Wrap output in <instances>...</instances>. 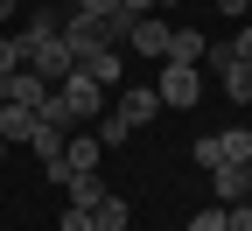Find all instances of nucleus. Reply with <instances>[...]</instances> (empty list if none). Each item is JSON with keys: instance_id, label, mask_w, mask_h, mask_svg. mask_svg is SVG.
<instances>
[{"instance_id": "nucleus-1", "label": "nucleus", "mask_w": 252, "mask_h": 231, "mask_svg": "<svg viewBox=\"0 0 252 231\" xmlns=\"http://www.w3.org/2000/svg\"><path fill=\"white\" fill-rule=\"evenodd\" d=\"M14 49H21V63H28L42 84H63V77L77 70V63H70V49H63V28H28V21H21Z\"/></svg>"}, {"instance_id": "nucleus-2", "label": "nucleus", "mask_w": 252, "mask_h": 231, "mask_svg": "<svg viewBox=\"0 0 252 231\" xmlns=\"http://www.w3.org/2000/svg\"><path fill=\"white\" fill-rule=\"evenodd\" d=\"M154 91H161V105H196V98H203V70H196V63H161Z\"/></svg>"}, {"instance_id": "nucleus-3", "label": "nucleus", "mask_w": 252, "mask_h": 231, "mask_svg": "<svg viewBox=\"0 0 252 231\" xmlns=\"http://www.w3.org/2000/svg\"><path fill=\"white\" fill-rule=\"evenodd\" d=\"M56 98L70 105V119H98V112H105V84H98V77H84V70L63 77V84H56Z\"/></svg>"}, {"instance_id": "nucleus-4", "label": "nucleus", "mask_w": 252, "mask_h": 231, "mask_svg": "<svg viewBox=\"0 0 252 231\" xmlns=\"http://www.w3.org/2000/svg\"><path fill=\"white\" fill-rule=\"evenodd\" d=\"M49 91H56V84H42V77L21 63V70L0 77V105H35V112H42V98H49Z\"/></svg>"}, {"instance_id": "nucleus-5", "label": "nucleus", "mask_w": 252, "mask_h": 231, "mask_svg": "<svg viewBox=\"0 0 252 231\" xmlns=\"http://www.w3.org/2000/svg\"><path fill=\"white\" fill-rule=\"evenodd\" d=\"M126 49H133V56H168V21H161V14H133Z\"/></svg>"}, {"instance_id": "nucleus-6", "label": "nucleus", "mask_w": 252, "mask_h": 231, "mask_svg": "<svg viewBox=\"0 0 252 231\" xmlns=\"http://www.w3.org/2000/svg\"><path fill=\"white\" fill-rule=\"evenodd\" d=\"M112 112H119L126 126H154V112H161V91H154V84H126Z\"/></svg>"}, {"instance_id": "nucleus-7", "label": "nucleus", "mask_w": 252, "mask_h": 231, "mask_svg": "<svg viewBox=\"0 0 252 231\" xmlns=\"http://www.w3.org/2000/svg\"><path fill=\"white\" fill-rule=\"evenodd\" d=\"M42 126V112L35 105H0V140L7 147H28V133Z\"/></svg>"}, {"instance_id": "nucleus-8", "label": "nucleus", "mask_w": 252, "mask_h": 231, "mask_svg": "<svg viewBox=\"0 0 252 231\" xmlns=\"http://www.w3.org/2000/svg\"><path fill=\"white\" fill-rule=\"evenodd\" d=\"M217 168H252V133L245 126H224L217 133Z\"/></svg>"}, {"instance_id": "nucleus-9", "label": "nucleus", "mask_w": 252, "mask_h": 231, "mask_svg": "<svg viewBox=\"0 0 252 231\" xmlns=\"http://www.w3.org/2000/svg\"><path fill=\"white\" fill-rule=\"evenodd\" d=\"M63 140H70V126H56V119H42L35 133H28V147H35L42 168H56V161H63Z\"/></svg>"}, {"instance_id": "nucleus-10", "label": "nucleus", "mask_w": 252, "mask_h": 231, "mask_svg": "<svg viewBox=\"0 0 252 231\" xmlns=\"http://www.w3.org/2000/svg\"><path fill=\"white\" fill-rule=\"evenodd\" d=\"M217 84H224L231 105H252V56H231L224 70H217Z\"/></svg>"}, {"instance_id": "nucleus-11", "label": "nucleus", "mask_w": 252, "mask_h": 231, "mask_svg": "<svg viewBox=\"0 0 252 231\" xmlns=\"http://www.w3.org/2000/svg\"><path fill=\"white\" fill-rule=\"evenodd\" d=\"M203 42H210L203 28H168V56L161 63H203Z\"/></svg>"}, {"instance_id": "nucleus-12", "label": "nucleus", "mask_w": 252, "mask_h": 231, "mask_svg": "<svg viewBox=\"0 0 252 231\" xmlns=\"http://www.w3.org/2000/svg\"><path fill=\"white\" fill-rule=\"evenodd\" d=\"M77 70H84V77H98V84L112 91V84L126 77V56H119V49H98V56H91V63H77Z\"/></svg>"}, {"instance_id": "nucleus-13", "label": "nucleus", "mask_w": 252, "mask_h": 231, "mask_svg": "<svg viewBox=\"0 0 252 231\" xmlns=\"http://www.w3.org/2000/svg\"><path fill=\"white\" fill-rule=\"evenodd\" d=\"M217 175V203H245L252 196V168H210Z\"/></svg>"}, {"instance_id": "nucleus-14", "label": "nucleus", "mask_w": 252, "mask_h": 231, "mask_svg": "<svg viewBox=\"0 0 252 231\" xmlns=\"http://www.w3.org/2000/svg\"><path fill=\"white\" fill-rule=\"evenodd\" d=\"M91 224H98V231H126V196H98V203H91Z\"/></svg>"}, {"instance_id": "nucleus-15", "label": "nucleus", "mask_w": 252, "mask_h": 231, "mask_svg": "<svg viewBox=\"0 0 252 231\" xmlns=\"http://www.w3.org/2000/svg\"><path fill=\"white\" fill-rule=\"evenodd\" d=\"M126 140H133V126H126V119L105 105V112H98V147H126Z\"/></svg>"}, {"instance_id": "nucleus-16", "label": "nucleus", "mask_w": 252, "mask_h": 231, "mask_svg": "<svg viewBox=\"0 0 252 231\" xmlns=\"http://www.w3.org/2000/svg\"><path fill=\"white\" fill-rule=\"evenodd\" d=\"M63 189H70V203H77V210H91V203H98V196H105V189H98V175H91V168H84V175H70Z\"/></svg>"}, {"instance_id": "nucleus-17", "label": "nucleus", "mask_w": 252, "mask_h": 231, "mask_svg": "<svg viewBox=\"0 0 252 231\" xmlns=\"http://www.w3.org/2000/svg\"><path fill=\"white\" fill-rule=\"evenodd\" d=\"M182 231H224V203H210V210H196Z\"/></svg>"}, {"instance_id": "nucleus-18", "label": "nucleus", "mask_w": 252, "mask_h": 231, "mask_svg": "<svg viewBox=\"0 0 252 231\" xmlns=\"http://www.w3.org/2000/svg\"><path fill=\"white\" fill-rule=\"evenodd\" d=\"M224 231H252V196L245 203H224Z\"/></svg>"}, {"instance_id": "nucleus-19", "label": "nucleus", "mask_w": 252, "mask_h": 231, "mask_svg": "<svg viewBox=\"0 0 252 231\" xmlns=\"http://www.w3.org/2000/svg\"><path fill=\"white\" fill-rule=\"evenodd\" d=\"M189 154H196V168H217V133H203L196 147H189Z\"/></svg>"}, {"instance_id": "nucleus-20", "label": "nucleus", "mask_w": 252, "mask_h": 231, "mask_svg": "<svg viewBox=\"0 0 252 231\" xmlns=\"http://www.w3.org/2000/svg\"><path fill=\"white\" fill-rule=\"evenodd\" d=\"M56 224H63V231H98V224H91V210H77V203H70V210H63Z\"/></svg>"}, {"instance_id": "nucleus-21", "label": "nucleus", "mask_w": 252, "mask_h": 231, "mask_svg": "<svg viewBox=\"0 0 252 231\" xmlns=\"http://www.w3.org/2000/svg\"><path fill=\"white\" fill-rule=\"evenodd\" d=\"M7 70H21V49H14V35H0V77Z\"/></svg>"}, {"instance_id": "nucleus-22", "label": "nucleus", "mask_w": 252, "mask_h": 231, "mask_svg": "<svg viewBox=\"0 0 252 231\" xmlns=\"http://www.w3.org/2000/svg\"><path fill=\"white\" fill-rule=\"evenodd\" d=\"M231 56H252V21L238 28V42H231Z\"/></svg>"}, {"instance_id": "nucleus-23", "label": "nucleus", "mask_w": 252, "mask_h": 231, "mask_svg": "<svg viewBox=\"0 0 252 231\" xmlns=\"http://www.w3.org/2000/svg\"><path fill=\"white\" fill-rule=\"evenodd\" d=\"M112 7H119V0H84L77 14H112Z\"/></svg>"}, {"instance_id": "nucleus-24", "label": "nucleus", "mask_w": 252, "mask_h": 231, "mask_svg": "<svg viewBox=\"0 0 252 231\" xmlns=\"http://www.w3.org/2000/svg\"><path fill=\"white\" fill-rule=\"evenodd\" d=\"M119 7H126V14H154V0H119Z\"/></svg>"}, {"instance_id": "nucleus-25", "label": "nucleus", "mask_w": 252, "mask_h": 231, "mask_svg": "<svg viewBox=\"0 0 252 231\" xmlns=\"http://www.w3.org/2000/svg\"><path fill=\"white\" fill-rule=\"evenodd\" d=\"M14 14H21V0H0V21H14Z\"/></svg>"}, {"instance_id": "nucleus-26", "label": "nucleus", "mask_w": 252, "mask_h": 231, "mask_svg": "<svg viewBox=\"0 0 252 231\" xmlns=\"http://www.w3.org/2000/svg\"><path fill=\"white\" fill-rule=\"evenodd\" d=\"M217 7H224V14H245V0H217Z\"/></svg>"}, {"instance_id": "nucleus-27", "label": "nucleus", "mask_w": 252, "mask_h": 231, "mask_svg": "<svg viewBox=\"0 0 252 231\" xmlns=\"http://www.w3.org/2000/svg\"><path fill=\"white\" fill-rule=\"evenodd\" d=\"M161 7H168V0H154V14H161Z\"/></svg>"}, {"instance_id": "nucleus-28", "label": "nucleus", "mask_w": 252, "mask_h": 231, "mask_svg": "<svg viewBox=\"0 0 252 231\" xmlns=\"http://www.w3.org/2000/svg\"><path fill=\"white\" fill-rule=\"evenodd\" d=\"M0 161H7V140H0Z\"/></svg>"}, {"instance_id": "nucleus-29", "label": "nucleus", "mask_w": 252, "mask_h": 231, "mask_svg": "<svg viewBox=\"0 0 252 231\" xmlns=\"http://www.w3.org/2000/svg\"><path fill=\"white\" fill-rule=\"evenodd\" d=\"M70 7H84V0H70Z\"/></svg>"}, {"instance_id": "nucleus-30", "label": "nucleus", "mask_w": 252, "mask_h": 231, "mask_svg": "<svg viewBox=\"0 0 252 231\" xmlns=\"http://www.w3.org/2000/svg\"><path fill=\"white\" fill-rule=\"evenodd\" d=\"M245 14H252V0H245Z\"/></svg>"}]
</instances>
